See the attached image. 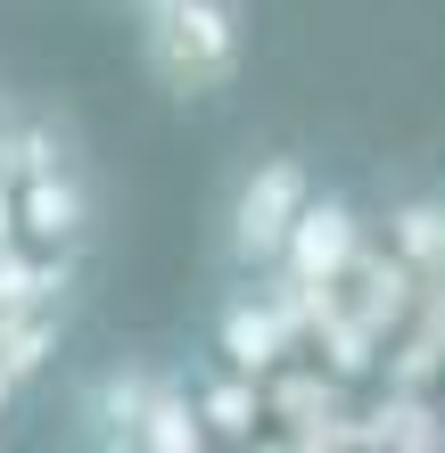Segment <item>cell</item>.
I'll use <instances>...</instances> for the list:
<instances>
[{
  "label": "cell",
  "instance_id": "6da1fadb",
  "mask_svg": "<svg viewBox=\"0 0 445 453\" xmlns=\"http://www.w3.org/2000/svg\"><path fill=\"white\" fill-rule=\"evenodd\" d=\"M248 66V9L240 0H141V74L165 99H215Z\"/></svg>",
  "mask_w": 445,
  "mask_h": 453
},
{
  "label": "cell",
  "instance_id": "7a4b0ae2",
  "mask_svg": "<svg viewBox=\"0 0 445 453\" xmlns=\"http://www.w3.org/2000/svg\"><path fill=\"white\" fill-rule=\"evenodd\" d=\"M305 206H313V173L297 165V157H256V165L240 173V190H231V206H223V248H231V264L272 273Z\"/></svg>",
  "mask_w": 445,
  "mask_h": 453
},
{
  "label": "cell",
  "instance_id": "3957f363",
  "mask_svg": "<svg viewBox=\"0 0 445 453\" xmlns=\"http://www.w3.org/2000/svg\"><path fill=\"white\" fill-rule=\"evenodd\" d=\"M355 256H363V223H355V206L313 190V206L297 215L289 248H280V280H289L297 297H322V305H330V288L355 273Z\"/></svg>",
  "mask_w": 445,
  "mask_h": 453
},
{
  "label": "cell",
  "instance_id": "277c9868",
  "mask_svg": "<svg viewBox=\"0 0 445 453\" xmlns=\"http://www.w3.org/2000/svg\"><path fill=\"white\" fill-rule=\"evenodd\" d=\"M149 395H157V371H99L91 395H83V429L99 445H133L141 437V412H149Z\"/></svg>",
  "mask_w": 445,
  "mask_h": 453
},
{
  "label": "cell",
  "instance_id": "5b68a950",
  "mask_svg": "<svg viewBox=\"0 0 445 453\" xmlns=\"http://www.w3.org/2000/svg\"><path fill=\"white\" fill-rule=\"evenodd\" d=\"M280 346H289V313H280L272 297H240V305L223 313V355H231V371H272Z\"/></svg>",
  "mask_w": 445,
  "mask_h": 453
},
{
  "label": "cell",
  "instance_id": "8992f818",
  "mask_svg": "<svg viewBox=\"0 0 445 453\" xmlns=\"http://www.w3.org/2000/svg\"><path fill=\"white\" fill-rule=\"evenodd\" d=\"M206 437H215V429H206V412L190 404V388L157 371V395H149V412H141V437H133V445H149V453H198Z\"/></svg>",
  "mask_w": 445,
  "mask_h": 453
},
{
  "label": "cell",
  "instance_id": "52a82bcc",
  "mask_svg": "<svg viewBox=\"0 0 445 453\" xmlns=\"http://www.w3.org/2000/svg\"><path fill=\"white\" fill-rule=\"evenodd\" d=\"M17 223L58 248V239H74V231L91 223V206H83V190H74L66 173H50V165H42L34 181H25V198H17Z\"/></svg>",
  "mask_w": 445,
  "mask_h": 453
},
{
  "label": "cell",
  "instance_id": "ba28073f",
  "mask_svg": "<svg viewBox=\"0 0 445 453\" xmlns=\"http://www.w3.org/2000/svg\"><path fill=\"white\" fill-rule=\"evenodd\" d=\"M198 412H206V429H215V437H248V429H256V371L215 380V388L198 395Z\"/></svg>",
  "mask_w": 445,
  "mask_h": 453
},
{
  "label": "cell",
  "instance_id": "9c48e42d",
  "mask_svg": "<svg viewBox=\"0 0 445 453\" xmlns=\"http://www.w3.org/2000/svg\"><path fill=\"white\" fill-rule=\"evenodd\" d=\"M42 355H50V322H0V363H9L17 380H25Z\"/></svg>",
  "mask_w": 445,
  "mask_h": 453
},
{
  "label": "cell",
  "instance_id": "30bf717a",
  "mask_svg": "<svg viewBox=\"0 0 445 453\" xmlns=\"http://www.w3.org/2000/svg\"><path fill=\"white\" fill-rule=\"evenodd\" d=\"M9 231H17V206H9V190H0V248H9Z\"/></svg>",
  "mask_w": 445,
  "mask_h": 453
},
{
  "label": "cell",
  "instance_id": "8fae6325",
  "mask_svg": "<svg viewBox=\"0 0 445 453\" xmlns=\"http://www.w3.org/2000/svg\"><path fill=\"white\" fill-rule=\"evenodd\" d=\"M9 388H17V371H9V363H0V412H9Z\"/></svg>",
  "mask_w": 445,
  "mask_h": 453
},
{
  "label": "cell",
  "instance_id": "7c38bea8",
  "mask_svg": "<svg viewBox=\"0 0 445 453\" xmlns=\"http://www.w3.org/2000/svg\"><path fill=\"white\" fill-rule=\"evenodd\" d=\"M133 9H141V0H133Z\"/></svg>",
  "mask_w": 445,
  "mask_h": 453
}]
</instances>
